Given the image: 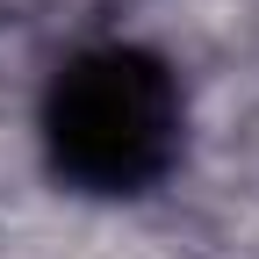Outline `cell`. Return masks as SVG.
I'll list each match as a JSON object with an SVG mask.
<instances>
[{
  "label": "cell",
  "mask_w": 259,
  "mask_h": 259,
  "mask_svg": "<svg viewBox=\"0 0 259 259\" xmlns=\"http://www.w3.org/2000/svg\"><path fill=\"white\" fill-rule=\"evenodd\" d=\"M166 130H173L166 87H158L144 65H130V58L87 65V72L65 87V101H58V137L101 180H122V173L151 166L158 144H166Z\"/></svg>",
  "instance_id": "cell-1"
}]
</instances>
